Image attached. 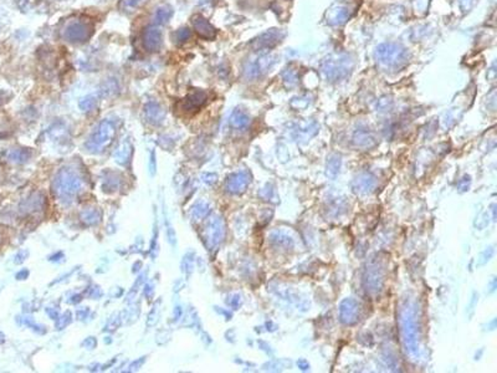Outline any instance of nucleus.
I'll return each mask as SVG.
<instances>
[{
	"instance_id": "obj_18",
	"label": "nucleus",
	"mask_w": 497,
	"mask_h": 373,
	"mask_svg": "<svg viewBox=\"0 0 497 373\" xmlns=\"http://www.w3.org/2000/svg\"><path fill=\"white\" fill-rule=\"evenodd\" d=\"M353 142L355 146L363 147V148H370L377 143L374 133L369 130V128H360L354 132L353 136Z\"/></svg>"
},
{
	"instance_id": "obj_8",
	"label": "nucleus",
	"mask_w": 497,
	"mask_h": 373,
	"mask_svg": "<svg viewBox=\"0 0 497 373\" xmlns=\"http://www.w3.org/2000/svg\"><path fill=\"white\" fill-rule=\"evenodd\" d=\"M285 33L281 29H270L261 35H259L256 39H254L250 44L251 49L256 52H264L267 50H271L276 45L281 43L284 39Z\"/></svg>"
},
{
	"instance_id": "obj_21",
	"label": "nucleus",
	"mask_w": 497,
	"mask_h": 373,
	"mask_svg": "<svg viewBox=\"0 0 497 373\" xmlns=\"http://www.w3.org/2000/svg\"><path fill=\"white\" fill-rule=\"evenodd\" d=\"M173 16V9L169 5H162L157 9L154 14V20L157 24H166L170 20V17Z\"/></svg>"
},
{
	"instance_id": "obj_13",
	"label": "nucleus",
	"mask_w": 497,
	"mask_h": 373,
	"mask_svg": "<svg viewBox=\"0 0 497 373\" xmlns=\"http://www.w3.org/2000/svg\"><path fill=\"white\" fill-rule=\"evenodd\" d=\"M364 281H366L367 291L370 293L381 291L382 285H383V269L381 268L379 264H375L373 268L367 270Z\"/></svg>"
},
{
	"instance_id": "obj_7",
	"label": "nucleus",
	"mask_w": 497,
	"mask_h": 373,
	"mask_svg": "<svg viewBox=\"0 0 497 373\" xmlns=\"http://www.w3.org/2000/svg\"><path fill=\"white\" fill-rule=\"evenodd\" d=\"M93 25L87 20H73L64 30L65 40L71 44H82L92 36Z\"/></svg>"
},
{
	"instance_id": "obj_2",
	"label": "nucleus",
	"mask_w": 497,
	"mask_h": 373,
	"mask_svg": "<svg viewBox=\"0 0 497 373\" xmlns=\"http://www.w3.org/2000/svg\"><path fill=\"white\" fill-rule=\"evenodd\" d=\"M418 319L415 307L411 306L409 302L405 304L402 308L401 312V324L403 340L407 352H409L411 356H416L419 351V339H418Z\"/></svg>"
},
{
	"instance_id": "obj_1",
	"label": "nucleus",
	"mask_w": 497,
	"mask_h": 373,
	"mask_svg": "<svg viewBox=\"0 0 497 373\" xmlns=\"http://www.w3.org/2000/svg\"><path fill=\"white\" fill-rule=\"evenodd\" d=\"M374 56L381 65L398 70L407 65L409 60V52L402 44L383 43L375 49Z\"/></svg>"
},
{
	"instance_id": "obj_33",
	"label": "nucleus",
	"mask_w": 497,
	"mask_h": 373,
	"mask_svg": "<svg viewBox=\"0 0 497 373\" xmlns=\"http://www.w3.org/2000/svg\"><path fill=\"white\" fill-rule=\"evenodd\" d=\"M84 345H86V347H88V348H93V347H95V345H96V341L93 340L92 337H91V339H88L87 341H85Z\"/></svg>"
},
{
	"instance_id": "obj_15",
	"label": "nucleus",
	"mask_w": 497,
	"mask_h": 373,
	"mask_svg": "<svg viewBox=\"0 0 497 373\" xmlns=\"http://www.w3.org/2000/svg\"><path fill=\"white\" fill-rule=\"evenodd\" d=\"M192 23H193V28H194V30H195V33L198 34L201 37H203V39H207V40L215 39L216 29L214 28V26L211 25L204 16H202V15L193 16Z\"/></svg>"
},
{
	"instance_id": "obj_27",
	"label": "nucleus",
	"mask_w": 497,
	"mask_h": 373,
	"mask_svg": "<svg viewBox=\"0 0 497 373\" xmlns=\"http://www.w3.org/2000/svg\"><path fill=\"white\" fill-rule=\"evenodd\" d=\"M81 218L85 223H86V224H95V223L98 222L100 214L97 213L95 209L85 210L84 213L81 214Z\"/></svg>"
},
{
	"instance_id": "obj_19",
	"label": "nucleus",
	"mask_w": 497,
	"mask_h": 373,
	"mask_svg": "<svg viewBox=\"0 0 497 373\" xmlns=\"http://www.w3.org/2000/svg\"><path fill=\"white\" fill-rule=\"evenodd\" d=\"M249 123H250L249 114L244 112L243 110L236 108V110L231 113L230 125L233 126L234 128H236V130H245V128H248Z\"/></svg>"
},
{
	"instance_id": "obj_23",
	"label": "nucleus",
	"mask_w": 497,
	"mask_h": 373,
	"mask_svg": "<svg viewBox=\"0 0 497 373\" xmlns=\"http://www.w3.org/2000/svg\"><path fill=\"white\" fill-rule=\"evenodd\" d=\"M173 41L176 45H182L184 44L185 41L189 40L190 37V30L188 28H181L179 30H176L174 34H173Z\"/></svg>"
},
{
	"instance_id": "obj_34",
	"label": "nucleus",
	"mask_w": 497,
	"mask_h": 373,
	"mask_svg": "<svg viewBox=\"0 0 497 373\" xmlns=\"http://www.w3.org/2000/svg\"><path fill=\"white\" fill-rule=\"evenodd\" d=\"M297 365L301 367L302 369H307L308 367H310V365H308V363L306 362V361H299V362H297Z\"/></svg>"
},
{
	"instance_id": "obj_29",
	"label": "nucleus",
	"mask_w": 497,
	"mask_h": 373,
	"mask_svg": "<svg viewBox=\"0 0 497 373\" xmlns=\"http://www.w3.org/2000/svg\"><path fill=\"white\" fill-rule=\"evenodd\" d=\"M272 242H275L276 243V245H285V246H289V245H292V239H291L290 237H284L282 234H279V233H275L272 235Z\"/></svg>"
},
{
	"instance_id": "obj_4",
	"label": "nucleus",
	"mask_w": 497,
	"mask_h": 373,
	"mask_svg": "<svg viewBox=\"0 0 497 373\" xmlns=\"http://www.w3.org/2000/svg\"><path fill=\"white\" fill-rule=\"evenodd\" d=\"M55 193L61 201H72V198L81 189V181L71 170L63 169L56 175L54 182Z\"/></svg>"
},
{
	"instance_id": "obj_22",
	"label": "nucleus",
	"mask_w": 497,
	"mask_h": 373,
	"mask_svg": "<svg viewBox=\"0 0 497 373\" xmlns=\"http://www.w3.org/2000/svg\"><path fill=\"white\" fill-rule=\"evenodd\" d=\"M282 78H284L285 84L287 86H295L297 82H299V73H297L296 70L289 67V69L285 70L284 73H282Z\"/></svg>"
},
{
	"instance_id": "obj_31",
	"label": "nucleus",
	"mask_w": 497,
	"mask_h": 373,
	"mask_svg": "<svg viewBox=\"0 0 497 373\" xmlns=\"http://www.w3.org/2000/svg\"><path fill=\"white\" fill-rule=\"evenodd\" d=\"M492 255H493V249H492V248L486 249V250H485V251L482 252V254H481V258H480V259H482V260L480 261V265H482V264H485V263H486V261H489V260H490V258L492 257Z\"/></svg>"
},
{
	"instance_id": "obj_3",
	"label": "nucleus",
	"mask_w": 497,
	"mask_h": 373,
	"mask_svg": "<svg viewBox=\"0 0 497 373\" xmlns=\"http://www.w3.org/2000/svg\"><path fill=\"white\" fill-rule=\"evenodd\" d=\"M354 61L346 54L333 55L323 60L321 70L328 81L337 82L346 78L352 71Z\"/></svg>"
},
{
	"instance_id": "obj_30",
	"label": "nucleus",
	"mask_w": 497,
	"mask_h": 373,
	"mask_svg": "<svg viewBox=\"0 0 497 373\" xmlns=\"http://www.w3.org/2000/svg\"><path fill=\"white\" fill-rule=\"evenodd\" d=\"M113 92H116V82L114 81H107V84H105L104 89L100 91L101 96H108Z\"/></svg>"
},
{
	"instance_id": "obj_6",
	"label": "nucleus",
	"mask_w": 497,
	"mask_h": 373,
	"mask_svg": "<svg viewBox=\"0 0 497 373\" xmlns=\"http://www.w3.org/2000/svg\"><path fill=\"white\" fill-rule=\"evenodd\" d=\"M114 133H116L114 122L111 121V120H104V121H101L97 125V127L88 138L86 142L87 149L92 152L100 151L112 141Z\"/></svg>"
},
{
	"instance_id": "obj_17",
	"label": "nucleus",
	"mask_w": 497,
	"mask_h": 373,
	"mask_svg": "<svg viewBox=\"0 0 497 373\" xmlns=\"http://www.w3.org/2000/svg\"><path fill=\"white\" fill-rule=\"evenodd\" d=\"M351 9L342 7V5H338V7L331 9V11H329L327 15V22L328 24L334 26L342 25L351 17Z\"/></svg>"
},
{
	"instance_id": "obj_10",
	"label": "nucleus",
	"mask_w": 497,
	"mask_h": 373,
	"mask_svg": "<svg viewBox=\"0 0 497 373\" xmlns=\"http://www.w3.org/2000/svg\"><path fill=\"white\" fill-rule=\"evenodd\" d=\"M360 317V305L353 299H346L340 306V319L342 324L354 325Z\"/></svg>"
},
{
	"instance_id": "obj_16",
	"label": "nucleus",
	"mask_w": 497,
	"mask_h": 373,
	"mask_svg": "<svg viewBox=\"0 0 497 373\" xmlns=\"http://www.w3.org/2000/svg\"><path fill=\"white\" fill-rule=\"evenodd\" d=\"M145 117L152 125H161L166 117V112L157 102H148L145 106Z\"/></svg>"
},
{
	"instance_id": "obj_32",
	"label": "nucleus",
	"mask_w": 497,
	"mask_h": 373,
	"mask_svg": "<svg viewBox=\"0 0 497 373\" xmlns=\"http://www.w3.org/2000/svg\"><path fill=\"white\" fill-rule=\"evenodd\" d=\"M142 2H145V0H127L126 4H127V7L129 8H134V7H138Z\"/></svg>"
},
{
	"instance_id": "obj_5",
	"label": "nucleus",
	"mask_w": 497,
	"mask_h": 373,
	"mask_svg": "<svg viewBox=\"0 0 497 373\" xmlns=\"http://www.w3.org/2000/svg\"><path fill=\"white\" fill-rule=\"evenodd\" d=\"M276 63V56L271 54H265L261 52L257 56L250 58L245 63L243 67L244 77L246 80H257L261 76L269 71Z\"/></svg>"
},
{
	"instance_id": "obj_14",
	"label": "nucleus",
	"mask_w": 497,
	"mask_h": 373,
	"mask_svg": "<svg viewBox=\"0 0 497 373\" xmlns=\"http://www.w3.org/2000/svg\"><path fill=\"white\" fill-rule=\"evenodd\" d=\"M225 234L224 223L220 218H214L208 223L207 240L209 246H216L223 240Z\"/></svg>"
},
{
	"instance_id": "obj_11",
	"label": "nucleus",
	"mask_w": 497,
	"mask_h": 373,
	"mask_svg": "<svg viewBox=\"0 0 497 373\" xmlns=\"http://www.w3.org/2000/svg\"><path fill=\"white\" fill-rule=\"evenodd\" d=\"M163 44L162 31L158 26L149 25L143 33V46L148 52L160 51Z\"/></svg>"
},
{
	"instance_id": "obj_9",
	"label": "nucleus",
	"mask_w": 497,
	"mask_h": 373,
	"mask_svg": "<svg viewBox=\"0 0 497 373\" xmlns=\"http://www.w3.org/2000/svg\"><path fill=\"white\" fill-rule=\"evenodd\" d=\"M207 100H208V95L205 91L194 90L187 96V97L179 102L178 108L181 111H183L184 113L195 112V111H198L199 108H202L203 106L207 104Z\"/></svg>"
},
{
	"instance_id": "obj_26",
	"label": "nucleus",
	"mask_w": 497,
	"mask_h": 373,
	"mask_svg": "<svg viewBox=\"0 0 497 373\" xmlns=\"http://www.w3.org/2000/svg\"><path fill=\"white\" fill-rule=\"evenodd\" d=\"M129 154H131V146L128 143H123V147H121L117 153H114V157H117L120 163H125L129 158Z\"/></svg>"
},
{
	"instance_id": "obj_20",
	"label": "nucleus",
	"mask_w": 497,
	"mask_h": 373,
	"mask_svg": "<svg viewBox=\"0 0 497 373\" xmlns=\"http://www.w3.org/2000/svg\"><path fill=\"white\" fill-rule=\"evenodd\" d=\"M355 183H357V187H355V190H357V192L369 193L370 190L374 188L375 181H374V178L370 177L369 174H363V175H361L360 178H357Z\"/></svg>"
},
{
	"instance_id": "obj_12",
	"label": "nucleus",
	"mask_w": 497,
	"mask_h": 373,
	"mask_svg": "<svg viewBox=\"0 0 497 373\" xmlns=\"http://www.w3.org/2000/svg\"><path fill=\"white\" fill-rule=\"evenodd\" d=\"M250 183V175L248 172H237L231 174L226 181V190L231 194H240L245 192Z\"/></svg>"
},
{
	"instance_id": "obj_24",
	"label": "nucleus",
	"mask_w": 497,
	"mask_h": 373,
	"mask_svg": "<svg viewBox=\"0 0 497 373\" xmlns=\"http://www.w3.org/2000/svg\"><path fill=\"white\" fill-rule=\"evenodd\" d=\"M97 105V96L88 95L80 101V108L82 111H92Z\"/></svg>"
},
{
	"instance_id": "obj_28",
	"label": "nucleus",
	"mask_w": 497,
	"mask_h": 373,
	"mask_svg": "<svg viewBox=\"0 0 497 373\" xmlns=\"http://www.w3.org/2000/svg\"><path fill=\"white\" fill-rule=\"evenodd\" d=\"M28 157L29 154L24 149H14L9 153V160L14 161V162H24L25 160H28Z\"/></svg>"
},
{
	"instance_id": "obj_25",
	"label": "nucleus",
	"mask_w": 497,
	"mask_h": 373,
	"mask_svg": "<svg viewBox=\"0 0 497 373\" xmlns=\"http://www.w3.org/2000/svg\"><path fill=\"white\" fill-rule=\"evenodd\" d=\"M208 213H209V207H208V204H205V203H198L195 205V207L193 208V210H192L193 218L196 219V220L207 217Z\"/></svg>"
}]
</instances>
